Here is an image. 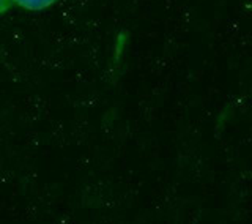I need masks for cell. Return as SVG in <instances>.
<instances>
[{
  "instance_id": "6da1fadb",
  "label": "cell",
  "mask_w": 252,
  "mask_h": 224,
  "mask_svg": "<svg viewBox=\"0 0 252 224\" xmlns=\"http://www.w3.org/2000/svg\"><path fill=\"white\" fill-rule=\"evenodd\" d=\"M55 2H57V0H13V5L24 8V10H29V11H41L52 6Z\"/></svg>"
},
{
  "instance_id": "7a4b0ae2",
  "label": "cell",
  "mask_w": 252,
  "mask_h": 224,
  "mask_svg": "<svg viewBox=\"0 0 252 224\" xmlns=\"http://www.w3.org/2000/svg\"><path fill=\"white\" fill-rule=\"evenodd\" d=\"M13 6V0H0V16L5 14L8 10H11Z\"/></svg>"
}]
</instances>
